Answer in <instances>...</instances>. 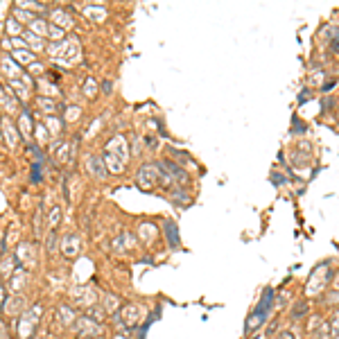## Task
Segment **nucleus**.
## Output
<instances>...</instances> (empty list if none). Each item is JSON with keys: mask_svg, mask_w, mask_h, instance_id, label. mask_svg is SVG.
Returning a JSON list of instances; mask_svg holds the SVG:
<instances>
[{"mask_svg": "<svg viewBox=\"0 0 339 339\" xmlns=\"http://www.w3.org/2000/svg\"><path fill=\"white\" fill-rule=\"evenodd\" d=\"M271 307H274V289H265L260 296V301H258V305L253 307V312L249 314L247 319V328H244V332H256L258 328H262L267 321V316H269Z\"/></svg>", "mask_w": 339, "mask_h": 339, "instance_id": "f257e3e1", "label": "nucleus"}, {"mask_svg": "<svg viewBox=\"0 0 339 339\" xmlns=\"http://www.w3.org/2000/svg\"><path fill=\"white\" fill-rule=\"evenodd\" d=\"M330 278H332V274H323L321 269H316L314 274L310 276V280H307L305 294H307V296H316L319 292H323V289H325V285H328Z\"/></svg>", "mask_w": 339, "mask_h": 339, "instance_id": "f03ea898", "label": "nucleus"}, {"mask_svg": "<svg viewBox=\"0 0 339 339\" xmlns=\"http://www.w3.org/2000/svg\"><path fill=\"white\" fill-rule=\"evenodd\" d=\"M77 330H79V334H86V337H99L102 334V328H99L97 321H93L90 316H79V319L75 321Z\"/></svg>", "mask_w": 339, "mask_h": 339, "instance_id": "7ed1b4c3", "label": "nucleus"}, {"mask_svg": "<svg viewBox=\"0 0 339 339\" xmlns=\"http://www.w3.org/2000/svg\"><path fill=\"white\" fill-rule=\"evenodd\" d=\"M307 310H310L307 301H305V298H298V301L292 305V310H289V316H292L294 321H303L307 316Z\"/></svg>", "mask_w": 339, "mask_h": 339, "instance_id": "20e7f679", "label": "nucleus"}, {"mask_svg": "<svg viewBox=\"0 0 339 339\" xmlns=\"http://www.w3.org/2000/svg\"><path fill=\"white\" fill-rule=\"evenodd\" d=\"M23 307H25V301H23L21 296H14L5 303V312H7V314H21Z\"/></svg>", "mask_w": 339, "mask_h": 339, "instance_id": "39448f33", "label": "nucleus"}, {"mask_svg": "<svg viewBox=\"0 0 339 339\" xmlns=\"http://www.w3.org/2000/svg\"><path fill=\"white\" fill-rule=\"evenodd\" d=\"M32 334H34V321H32L30 316H25V319L21 321V330H18V337H21V339H30Z\"/></svg>", "mask_w": 339, "mask_h": 339, "instance_id": "423d86ee", "label": "nucleus"}, {"mask_svg": "<svg viewBox=\"0 0 339 339\" xmlns=\"http://www.w3.org/2000/svg\"><path fill=\"white\" fill-rule=\"evenodd\" d=\"M330 339H339V307H334V312L330 314Z\"/></svg>", "mask_w": 339, "mask_h": 339, "instance_id": "0eeeda50", "label": "nucleus"}, {"mask_svg": "<svg viewBox=\"0 0 339 339\" xmlns=\"http://www.w3.org/2000/svg\"><path fill=\"white\" fill-rule=\"evenodd\" d=\"M122 314H125L127 323H129V325H134L136 321H138V316H140V310H138L136 305H129L127 310H122Z\"/></svg>", "mask_w": 339, "mask_h": 339, "instance_id": "6e6552de", "label": "nucleus"}, {"mask_svg": "<svg viewBox=\"0 0 339 339\" xmlns=\"http://www.w3.org/2000/svg\"><path fill=\"white\" fill-rule=\"evenodd\" d=\"M23 283H25V276H23V271H16V278L12 276V280H9V289H12V292H18Z\"/></svg>", "mask_w": 339, "mask_h": 339, "instance_id": "1a4fd4ad", "label": "nucleus"}, {"mask_svg": "<svg viewBox=\"0 0 339 339\" xmlns=\"http://www.w3.org/2000/svg\"><path fill=\"white\" fill-rule=\"evenodd\" d=\"M63 253H66V256H75L77 253V240L75 238H70V244H68V240H66V244H63Z\"/></svg>", "mask_w": 339, "mask_h": 339, "instance_id": "9d476101", "label": "nucleus"}, {"mask_svg": "<svg viewBox=\"0 0 339 339\" xmlns=\"http://www.w3.org/2000/svg\"><path fill=\"white\" fill-rule=\"evenodd\" d=\"M104 310L118 312V298H116V296H106V307H104Z\"/></svg>", "mask_w": 339, "mask_h": 339, "instance_id": "9b49d317", "label": "nucleus"}, {"mask_svg": "<svg viewBox=\"0 0 339 339\" xmlns=\"http://www.w3.org/2000/svg\"><path fill=\"white\" fill-rule=\"evenodd\" d=\"M276 339H296V334H294L292 330H280L278 337H276Z\"/></svg>", "mask_w": 339, "mask_h": 339, "instance_id": "f8f14e48", "label": "nucleus"}, {"mask_svg": "<svg viewBox=\"0 0 339 339\" xmlns=\"http://www.w3.org/2000/svg\"><path fill=\"white\" fill-rule=\"evenodd\" d=\"M32 172H34V183H39V181H41V167H39V163H34V165H32Z\"/></svg>", "mask_w": 339, "mask_h": 339, "instance_id": "ddd939ff", "label": "nucleus"}]
</instances>
